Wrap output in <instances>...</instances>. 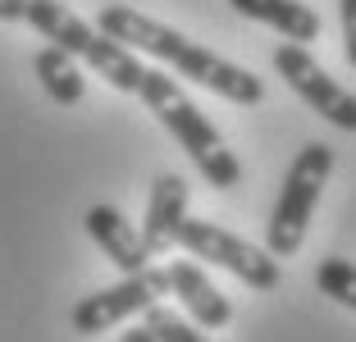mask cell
I'll list each match as a JSON object with an SVG mask.
<instances>
[{"label":"cell","instance_id":"4fadbf2b","mask_svg":"<svg viewBox=\"0 0 356 342\" xmlns=\"http://www.w3.org/2000/svg\"><path fill=\"white\" fill-rule=\"evenodd\" d=\"M315 288L325 292V297H334L338 306L356 311V265H352V260L325 256L320 265H315Z\"/></svg>","mask_w":356,"mask_h":342},{"label":"cell","instance_id":"9c48e42d","mask_svg":"<svg viewBox=\"0 0 356 342\" xmlns=\"http://www.w3.org/2000/svg\"><path fill=\"white\" fill-rule=\"evenodd\" d=\"M83 224H87V238L115 260L124 274H137V270L151 265V251H147V242H142V233H137L115 206H92L83 215Z\"/></svg>","mask_w":356,"mask_h":342},{"label":"cell","instance_id":"e0dca14e","mask_svg":"<svg viewBox=\"0 0 356 342\" xmlns=\"http://www.w3.org/2000/svg\"><path fill=\"white\" fill-rule=\"evenodd\" d=\"M119 342H156V333H151L147 324H142V329H128V333H124Z\"/></svg>","mask_w":356,"mask_h":342},{"label":"cell","instance_id":"7c38bea8","mask_svg":"<svg viewBox=\"0 0 356 342\" xmlns=\"http://www.w3.org/2000/svg\"><path fill=\"white\" fill-rule=\"evenodd\" d=\"M32 69H37V78H42V92L51 96L55 105H78L87 92V78L83 69H78V55H69L64 46H42L37 51V60H32Z\"/></svg>","mask_w":356,"mask_h":342},{"label":"cell","instance_id":"5b68a950","mask_svg":"<svg viewBox=\"0 0 356 342\" xmlns=\"http://www.w3.org/2000/svg\"><path fill=\"white\" fill-rule=\"evenodd\" d=\"M178 247L188 251L192 260H206V265H220V270L238 274V279L256 292H274L283 283V270H279V256H274V251L252 247V242H242L238 233L210 224V219L183 215V224H178Z\"/></svg>","mask_w":356,"mask_h":342},{"label":"cell","instance_id":"2e32d148","mask_svg":"<svg viewBox=\"0 0 356 342\" xmlns=\"http://www.w3.org/2000/svg\"><path fill=\"white\" fill-rule=\"evenodd\" d=\"M28 19V0H0V23H23Z\"/></svg>","mask_w":356,"mask_h":342},{"label":"cell","instance_id":"8fae6325","mask_svg":"<svg viewBox=\"0 0 356 342\" xmlns=\"http://www.w3.org/2000/svg\"><path fill=\"white\" fill-rule=\"evenodd\" d=\"M233 10L242 14V19H256L265 23V28L283 32L288 42L306 46L320 37V14L311 10V5H302V0H229Z\"/></svg>","mask_w":356,"mask_h":342},{"label":"cell","instance_id":"ba28073f","mask_svg":"<svg viewBox=\"0 0 356 342\" xmlns=\"http://www.w3.org/2000/svg\"><path fill=\"white\" fill-rule=\"evenodd\" d=\"M188 215V183L178 174H160L151 183V201H147V219H142V242L151 256H165L178 247V224Z\"/></svg>","mask_w":356,"mask_h":342},{"label":"cell","instance_id":"30bf717a","mask_svg":"<svg viewBox=\"0 0 356 342\" xmlns=\"http://www.w3.org/2000/svg\"><path fill=\"white\" fill-rule=\"evenodd\" d=\"M169 292L188 306V315L201 324V329H224V324L233 320L229 297L201 274L197 260H174V265H169Z\"/></svg>","mask_w":356,"mask_h":342},{"label":"cell","instance_id":"52a82bcc","mask_svg":"<svg viewBox=\"0 0 356 342\" xmlns=\"http://www.w3.org/2000/svg\"><path fill=\"white\" fill-rule=\"evenodd\" d=\"M274 69H279V78L293 87L320 119H329V124L343 128V133H356V96L347 92V87H338L334 78L311 60L306 46H297V42L274 46Z\"/></svg>","mask_w":356,"mask_h":342},{"label":"cell","instance_id":"277c9868","mask_svg":"<svg viewBox=\"0 0 356 342\" xmlns=\"http://www.w3.org/2000/svg\"><path fill=\"white\" fill-rule=\"evenodd\" d=\"M329 174H334V146L329 142H311L297 151L293 169L283 178V192L274 201V215L265 224V251L274 256H297L306 242V228H311V215L320 206V192H325Z\"/></svg>","mask_w":356,"mask_h":342},{"label":"cell","instance_id":"6da1fadb","mask_svg":"<svg viewBox=\"0 0 356 342\" xmlns=\"http://www.w3.org/2000/svg\"><path fill=\"white\" fill-rule=\"evenodd\" d=\"M96 28H101L105 37H115L119 46H128V51L165 60L169 69H178L183 78L210 87L215 96H224V101H233V105H261L265 101V83L252 69L229 64L224 55L188 42L183 32H174V28H165V23L147 19V14L128 10V5H105V10L96 14Z\"/></svg>","mask_w":356,"mask_h":342},{"label":"cell","instance_id":"9a60e30c","mask_svg":"<svg viewBox=\"0 0 356 342\" xmlns=\"http://www.w3.org/2000/svg\"><path fill=\"white\" fill-rule=\"evenodd\" d=\"M338 23H343V51L356 69V0H338Z\"/></svg>","mask_w":356,"mask_h":342},{"label":"cell","instance_id":"5bb4252c","mask_svg":"<svg viewBox=\"0 0 356 342\" xmlns=\"http://www.w3.org/2000/svg\"><path fill=\"white\" fill-rule=\"evenodd\" d=\"M142 324H147V329L156 333V342H206V333H197L188 320H178L174 311H165L160 301L142 311Z\"/></svg>","mask_w":356,"mask_h":342},{"label":"cell","instance_id":"3957f363","mask_svg":"<svg viewBox=\"0 0 356 342\" xmlns=\"http://www.w3.org/2000/svg\"><path fill=\"white\" fill-rule=\"evenodd\" d=\"M23 23H32L46 42H55L69 55L87 60L96 78H105L115 92L133 96L137 83H142V73H147V64L137 60V51H128V46H119L115 37H105L101 28L83 23L69 5H60V0H28V19Z\"/></svg>","mask_w":356,"mask_h":342},{"label":"cell","instance_id":"8992f818","mask_svg":"<svg viewBox=\"0 0 356 342\" xmlns=\"http://www.w3.org/2000/svg\"><path fill=\"white\" fill-rule=\"evenodd\" d=\"M160 297H169V270H151L147 265V270H137V274H124L115 288H101L92 297H83L74 306V315H69V324L83 338H96V333H110L115 324L142 315Z\"/></svg>","mask_w":356,"mask_h":342},{"label":"cell","instance_id":"7a4b0ae2","mask_svg":"<svg viewBox=\"0 0 356 342\" xmlns=\"http://www.w3.org/2000/svg\"><path fill=\"white\" fill-rule=\"evenodd\" d=\"M133 96H142V101L151 105V114H156L160 124L174 133V142L192 156V165L201 169V178H206L210 187L229 192V187H238V183H242V165H238V156L229 151V142L220 137V128H215L206 114H201L197 105L188 101V92H183L174 78H165V73L147 69Z\"/></svg>","mask_w":356,"mask_h":342}]
</instances>
